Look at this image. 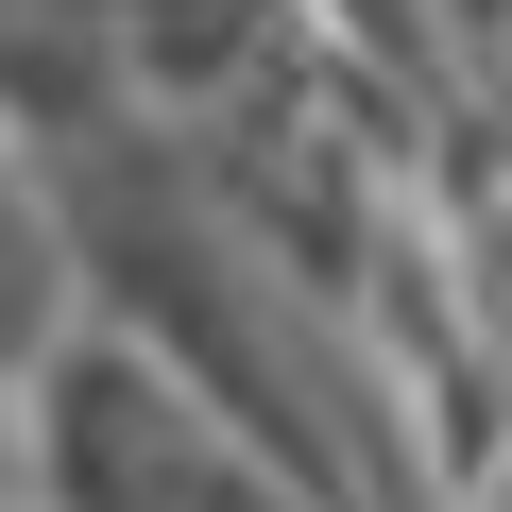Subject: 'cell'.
<instances>
[{"instance_id": "7a4b0ae2", "label": "cell", "mask_w": 512, "mask_h": 512, "mask_svg": "<svg viewBox=\"0 0 512 512\" xmlns=\"http://www.w3.org/2000/svg\"><path fill=\"white\" fill-rule=\"evenodd\" d=\"M461 512H512V427L478 444V478H461Z\"/></svg>"}, {"instance_id": "3957f363", "label": "cell", "mask_w": 512, "mask_h": 512, "mask_svg": "<svg viewBox=\"0 0 512 512\" xmlns=\"http://www.w3.org/2000/svg\"><path fill=\"white\" fill-rule=\"evenodd\" d=\"M18 512H35V495H18Z\"/></svg>"}, {"instance_id": "6da1fadb", "label": "cell", "mask_w": 512, "mask_h": 512, "mask_svg": "<svg viewBox=\"0 0 512 512\" xmlns=\"http://www.w3.org/2000/svg\"><path fill=\"white\" fill-rule=\"evenodd\" d=\"M120 18H137V52L188 69V86H205V52H256V0H120Z\"/></svg>"}]
</instances>
